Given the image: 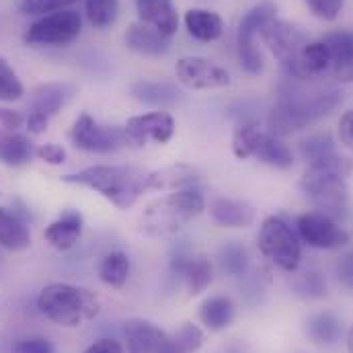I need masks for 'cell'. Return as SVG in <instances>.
Segmentation results:
<instances>
[{
    "label": "cell",
    "mask_w": 353,
    "mask_h": 353,
    "mask_svg": "<svg viewBox=\"0 0 353 353\" xmlns=\"http://www.w3.org/2000/svg\"><path fill=\"white\" fill-rule=\"evenodd\" d=\"M234 316H236L234 302L230 298H226V296L208 298L199 306V321L210 331H224V329H228L232 325Z\"/></svg>",
    "instance_id": "cell-30"
},
{
    "label": "cell",
    "mask_w": 353,
    "mask_h": 353,
    "mask_svg": "<svg viewBox=\"0 0 353 353\" xmlns=\"http://www.w3.org/2000/svg\"><path fill=\"white\" fill-rule=\"evenodd\" d=\"M39 312L60 327H83L101 310V300L94 292L83 285L54 281L48 283L37 296Z\"/></svg>",
    "instance_id": "cell-4"
},
{
    "label": "cell",
    "mask_w": 353,
    "mask_h": 353,
    "mask_svg": "<svg viewBox=\"0 0 353 353\" xmlns=\"http://www.w3.org/2000/svg\"><path fill=\"white\" fill-rule=\"evenodd\" d=\"M175 77L183 87L193 88V90L224 88L230 85V74L226 68L199 56L181 58L175 64Z\"/></svg>",
    "instance_id": "cell-13"
},
{
    "label": "cell",
    "mask_w": 353,
    "mask_h": 353,
    "mask_svg": "<svg viewBox=\"0 0 353 353\" xmlns=\"http://www.w3.org/2000/svg\"><path fill=\"white\" fill-rule=\"evenodd\" d=\"M185 27L197 41H216L224 31V21L218 12L208 8H189L185 12Z\"/></svg>",
    "instance_id": "cell-28"
},
{
    "label": "cell",
    "mask_w": 353,
    "mask_h": 353,
    "mask_svg": "<svg viewBox=\"0 0 353 353\" xmlns=\"http://www.w3.org/2000/svg\"><path fill=\"white\" fill-rule=\"evenodd\" d=\"M79 0H23L21 2V12L23 14H35V17H43L56 10H64L66 6L74 4Z\"/></svg>",
    "instance_id": "cell-38"
},
{
    "label": "cell",
    "mask_w": 353,
    "mask_h": 353,
    "mask_svg": "<svg viewBox=\"0 0 353 353\" xmlns=\"http://www.w3.org/2000/svg\"><path fill=\"white\" fill-rule=\"evenodd\" d=\"M125 46L128 50L148 56V58H159L169 52V37L161 35L157 29L144 25V23H134L125 31Z\"/></svg>",
    "instance_id": "cell-22"
},
{
    "label": "cell",
    "mask_w": 353,
    "mask_h": 353,
    "mask_svg": "<svg viewBox=\"0 0 353 353\" xmlns=\"http://www.w3.org/2000/svg\"><path fill=\"white\" fill-rule=\"evenodd\" d=\"M132 97L148 107H154L159 111L169 109L176 105L181 99V92L171 83H161V81H138L132 85Z\"/></svg>",
    "instance_id": "cell-25"
},
{
    "label": "cell",
    "mask_w": 353,
    "mask_h": 353,
    "mask_svg": "<svg viewBox=\"0 0 353 353\" xmlns=\"http://www.w3.org/2000/svg\"><path fill=\"white\" fill-rule=\"evenodd\" d=\"M275 4L273 2H259L255 4L241 21L236 31V54L239 64L249 74H261L263 72V54L257 48V35H261L263 27L275 19Z\"/></svg>",
    "instance_id": "cell-8"
},
{
    "label": "cell",
    "mask_w": 353,
    "mask_h": 353,
    "mask_svg": "<svg viewBox=\"0 0 353 353\" xmlns=\"http://www.w3.org/2000/svg\"><path fill=\"white\" fill-rule=\"evenodd\" d=\"M23 94H25L23 83L19 81L17 72L6 62V58L0 56V101L12 103V101H19Z\"/></svg>",
    "instance_id": "cell-37"
},
{
    "label": "cell",
    "mask_w": 353,
    "mask_h": 353,
    "mask_svg": "<svg viewBox=\"0 0 353 353\" xmlns=\"http://www.w3.org/2000/svg\"><path fill=\"white\" fill-rule=\"evenodd\" d=\"M83 31V19L77 10L64 8L39 17L23 35V41L33 48H62L72 43Z\"/></svg>",
    "instance_id": "cell-7"
},
{
    "label": "cell",
    "mask_w": 353,
    "mask_h": 353,
    "mask_svg": "<svg viewBox=\"0 0 353 353\" xmlns=\"http://www.w3.org/2000/svg\"><path fill=\"white\" fill-rule=\"evenodd\" d=\"M259 251L271 263L292 273L302 261V245L292 226L279 216H267L257 236Z\"/></svg>",
    "instance_id": "cell-6"
},
{
    "label": "cell",
    "mask_w": 353,
    "mask_h": 353,
    "mask_svg": "<svg viewBox=\"0 0 353 353\" xmlns=\"http://www.w3.org/2000/svg\"><path fill=\"white\" fill-rule=\"evenodd\" d=\"M128 144L144 146L148 142L167 144L175 136V119L167 111H148L142 115H134L123 125Z\"/></svg>",
    "instance_id": "cell-12"
},
{
    "label": "cell",
    "mask_w": 353,
    "mask_h": 353,
    "mask_svg": "<svg viewBox=\"0 0 353 353\" xmlns=\"http://www.w3.org/2000/svg\"><path fill=\"white\" fill-rule=\"evenodd\" d=\"M12 353H54V345L46 337L21 339L12 345Z\"/></svg>",
    "instance_id": "cell-40"
},
{
    "label": "cell",
    "mask_w": 353,
    "mask_h": 353,
    "mask_svg": "<svg viewBox=\"0 0 353 353\" xmlns=\"http://www.w3.org/2000/svg\"><path fill=\"white\" fill-rule=\"evenodd\" d=\"M35 157V146L29 136L14 130L0 128V163L6 167H21Z\"/></svg>",
    "instance_id": "cell-24"
},
{
    "label": "cell",
    "mask_w": 353,
    "mask_h": 353,
    "mask_svg": "<svg viewBox=\"0 0 353 353\" xmlns=\"http://www.w3.org/2000/svg\"><path fill=\"white\" fill-rule=\"evenodd\" d=\"M306 4L314 17H319L323 21H335L339 17L345 0H306Z\"/></svg>",
    "instance_id": "cell-39"
},
{
    "label": "cell",
    "mask_w": 353,
    "mask_h": 353,
    "mask_svg": "<svg viewBox=\"0 0 353 353\" xmlns=\"http://www.w3.org/2000/svg\"><path fill=\"white\" fill-rule=\"evenodd\" d=\"M31 245L27 220L14 210L0 208V247L6 251H25Z\"/></svg>",
    "instance_id": "cell-23"
},
{
    "label": "cell",
    "mask_w": 353,
    "mask_h": 353,
    "mask_svg": "<svg viewBox=\"0 0 353 353\" xmlns=\"http://www.w3.org/2000/svg\"><path fill=\"white\" fill-rule=\"evenodd\" d=\"M347 173L339 169H306L300 181L302 191L312 199L321 214L337 218L347 203Z\"/></svg>",
    "instance_id": "cell-5"
},
{
    "label": "cell",
    "mask_w": 353,
    "mask_h": 353,
    "mask_svg": "<svg viewBox=\"0 0 353 353\" xmlns=\"http://www.w3.org/2000/svg\"><path fill=\"white\" fill-rule=\"evenodd\" d=\"M70 140L77 148L85 152H97V154H109L128 144L123 128L101 125L88 113H81L74 119L70 128Z\"/></svg>",
    "instance_id": "cell-10"
},
{
    "label": "cell",
    "mask_w": 353,
    "mask_h": 353,
    "mask_svg": "<svg viewBox=\"0 0 353 353\" xmlns=\"http://www.w3.org/2000/svg\"><path fill=\"white\" fill-rule=\"evenodd\" d=\"M205 210V197L199 189L187 187L171 191L150 201L140 216V230L148 236H173Z\"/></svg>",
    "instance_id": "cell-3"
},
{
    "label": "cell",
    "mask_w": 353,
    "mask_h": 353,
    "mask_svg": "<svg viewBox=\"0 0 353 353\" xmlns=\"http://www.w3.org/2000/svg\"><path fill=\"white\" fill-rule=\"evenodd\" d=\"M21 123H23V117H21L19 111H10V109L0 107V125L2 128L17 132V128H21Z\"/></svg>",
    "instance_id": "cell-46"
},
{
    "label": "cell",
    "mask_w": 353,
    "mask_h": 353,
    "mask_svg": "<svg viewBox=\"0 0 353 353\" xmlns=\"http://www.w3.org/2000/svg\"><path fill=\"white\" fill-rule=\"evenodd\" d=\"M35 157L39 161H43L46 165L58 167L66 161V150L60 144H41L35 148Z\"/></svg>",
    "instance_id": "cell-41"
},
{
    "label": "cell",
    "mask_w": 353,
    "mask_h": 353,
    "mask_svg": "<svg viewBox=\"0 0 353 353\" xmlns=\"http://www.w3.org/2000/svg\"><path fill=\"white\" fill-rule=\"evenodd\" d=\"M259 125L257 123H251V121H245L241 123L236 130H234V136H232V152L239 161H249L253 159V152H255V144L259 140Z\"/></svg>",
    "instance_id": "cell-33"
},
{
    "label": "cell",
    "mask_w": 353,
    "mask_h": 353,
    "mask_svg": "<svg viewBox=\"0 0 353 353\" xmlns=\"http://www.w3.org/2000/svg\"><path fill=\"white\" fill-rule=\"evenodd\" d=\"M335 275L339 279V283L347 290L353 292V251H347L345 255H341L335 263Z\"/></svg>",
    "instance_id": "cell-42"
},
{
    "label": "cell",
    "mask_w": 353,
    "mask_h": 353,
    "mask_svg": "<svg viewBox=\"0 0 353 353\" xmlns=\"http://www.w3.org/2000/svg\"><path fill=\"white\" fill-rule=\"evenodd\" d=\"M298 239L312 249H339L350 243L347 232L321 212H306L296 218Z\"/></svg>",
    "instance_id": "cell-11"
},
{
    "label": "cell",
    "mask_w": 353,
    "mask_h": 353,
    "mask_svg": "<svg viewBox=\"0 0 353 353\" xmlns=\"http://www.w3.org/2000/svg\"><path fill=\"white\" fill-rule=\"evenodd\" d=\"M62 181L97 191L101 197H105L117 210L132 208L140 199V195L146 191L144 189L146 175L142 171H138L134 167H117V165L87 167L79 173L64 175Z\"/></svg>",
    "instance_id": "cell-2"
},
{
    "label": "cell",
    "mask_w": 353,
    "mask_h": 353,
    "mask_svg": "<svg viewBox=\"0 0 353 353\" xmlns=\"http://www.w3.org/2000/svg\"><path fill=\"white\" fill-rule=\"evenodd\" d=\"M203 345V331L193 323H183L169 337L167 353H195Z\"/></svg>",
    "instance_id": "cell-32"
},
{
    "label": "cell",
    "mask_w": 353,
    "mask_h": 353,
    "mask_svg": "<svg viewBox=\"0 0 353 353\" xmlns=\"http://www.w3.org/2000/svg\"><path fill=\"white\" fill-rule=\"evenodd\" d=\"M265 46L271 50V54L277 58V62L281 64V68L288 72V77L298 79V70H300V56L304 46L308 43L306 35L294 27L288 21H279L277 17L273 21H269L261 31Z\"/></svg>",
    "instance_id": "cell-9"
},
{
    "label": "cell",
    "mask_w": 353,
    "mask_h": 353,
    "mask_svg": "<svg viewBox=\"0 0 353 353\" xmlns=\"http://www.w3.org/2000/svg\"><path fill=\"white\" fill-rule=\"evenodd\" d=\"M341 103V92L333 87H306V81L288 77L279 87V99L269 111L267 125L273 136H290L323 117Z\"/></svg>",
    "instance_id": "cell-1"
},
{
    "label": "cell",
    "mask_w": 353,
    "mask_h": 353,
    "mask_svg": "<svg viewBox=\"0 0 353 353\" xmlns=\"http://www.w3.org/2000/svg\"><path fill=\"white\" fill-rule=\"evenodd\" d=\"M74 88L66 83H48V85H39L31 92L29 99V109L31 111H39L46 113L48 117L56 115L72 97Z\"/></svg>",
    "instance_id": "cell-27"
},
{
    "label": "cell",
    "mask_w": 353,
    "mask_h": 353,
    "mask_svg": "<svg viewBox=\"0 0 353 353\" xmlns=\"http://www.w3.org/2000/svg\"><path fill=\"white\" fill-rule=\"evenodd\" d=\"M306 337L314 345H335L343 335V323L335 312H316L304 325Z\"/></svg>",
    "instance_id": "cell-29"
},
{
    "label": "cell",
    "mask_w": 353,
    "mask_h": 353,
    "mask_svg": "<svg viewBox=\"0 0 353 353\" xmlns=\"http://www.w3.org/2000/svg\"><path fill=\"white\" fill-rule=\"evenodd\" d=\"M85 12L92 27L107 29L117 19L119 0H85Z\"/></svg>",
    "instance_id": "cell-34"
},
{
    "label": "cell",
    "mask_w": 353,
    "mask_h": 353,
    "mask_svg": "<svg viewBox=\"0 0 353 353\" xmlns=\"http://www.w3.org/2000/svg\"><path fill=\"white\" fill-rule=\"evenodd\" d=\"M253 159L261 161L263 165H269L279 171H288L294 167V154L288 144L279 140V136H273L271 132H261L259 140L255 144Z\"/></svg>",
    "instance_id": "cell-26"
},
{
    "label": "cell",
    "mask_w": 353,
    "mask_h": 353,
    "mask_svg": "<svg viewBox=\"0 0 353 353\" xmlns=\"http://www.w3.org/2000/svg\"><path fill=\"white\" fill-rule=\"evenodd\" d=\"M220 263L224 267V271L232 277H241L247 273L249 267V253L243 245L239 243H228L222 251H220Z\"/></svg>",
    "instance_id": "cell-35"
},
{
    "label": "cell",
    "mask_w": 353,
    "mask_h": 353,
    "mask_svg": "<svg viewBox=\"0 0 353 353\" xmlns=\"http://www.w3.org/2000/svg\"><path fill=\"white\" fill-rule=\"evenodd\" d=\"M169 333H165L154 323L132 319L123 325V339L128 353H167Z\"/></svg>",
    "instance_id": "cell-15"
},
{
    "label": "cell",
    "mask_w": 353,
    "mask_h": 353,
    "mask_svg": "<svg viewBox=\"0 0 353 353\" xmlns=\"http://www.w3.org/2000/svg\"><path fill=\"white\" fill-rule=\"evenodd\" d=\"M347 352L353 353V327L352 331H350V335H347Z\"/></svg>",
    "instance_id": "cell-47"
},
{
    "label": "cell",
    "mask_w": 353,
    "mask_h": 353,
    "mask_svg": "<svg viewBox=\"0 0 353 353\" xmlns=\"http://www.w3.org/2000/svg\"><path fill=\"white\" fill-rule=\"evenodd\" d=\"M173 271L185 281L189 296H199L205 292L214 279V267L205 257H183L173 259Z\"/></svg>",
    "instance_id": "cell-19"
},
{
    "label": "cell",
    "mask_w": 353,
    "mask_h": 353,
    "mask_svg": "<svg viewBox=\"0 0 353 353\" xmlns=\"http://www.w3.org/2000/svg\"><path fill=\"white\" fill-rule=\"evenodd\" d=\"M294 290H296V296L304 300H321L327 296V281L321 273L308 271V273H302L294 281Z\"/></svg>",
    "instance_id": "cell-36"
},
{
    "label": "cell",
    "mask_w": 353,
    "mask_h": 353,
    "mask_svg": "<svg viewBox=\"0 0 353 353\" xmlns=\"http://www.w3.org/2000/svg\"><path fill=\"white\" fill-rule=\"evenodd\" d=\"M208 212L222 228H247L255 222V208L243 199L218 197L210 203Z\"/></svg>",
    "instance_id": "cell-17"
},
{
    "label": "cell",
    "mask_w": 353,
    "mask_h": 353,
    "mask_svg": "<svg viewBox=\"0 0 353 353\" xmlns=\"http://www.w3.org/2000/svg\"><path fill=\"white\" fill-rule=\"evenodd\" d=\"M331 54V72L339 83H353V33L335 31L323 37Z\"/></svg>",
    "instance_id": "cell-18"
},
{
    "label": "cell",
    "mask_w": 353,
    "mask_h": 353,
    "mask_svg": "<svg viewBox=\"0 0 353 353\" xmlns=\"http://www.w3.org/2000/svg\"><path fill=\"white\" fill-rule=\"evenodd\" d=\"M48 123H50V117L46 113H39V111H31L27 115V130L29 134L33 136H39L48 130Z\"/></svg>",
    "instance_id": "cell-43"
},
{
    "label": "cell",
    "mask_w": 353,
    "mask_h": 353,
    "mask_svg": "<svg viewBox=\"0 0 353 353\" xmlns=\"http://www.w3.org/2000/svg\"><path fill=\"white\" fill-rule=\"evenodd\" d=\"M300 152L310 169H339L347 175L353 171V163L337 152L335 140L329 134H316L300 144Z\"/></svg>",
    "instance_id": "cell-14"
},
{
    "label": "cell",
    "mask_w": 353,
    "mask_h": 353,
    "mask_svg": "<svg viewBox=\"0 0 353 353\" xmlns=\"http://www.w3.org/2000/svg\"><path fill=\"white\" fill-rule=\"evenodd\" d=\"M197 181H199V176H197V171L193 167L176 163V165H169V167H165L161 171L148 173L146 175V183H144V189L146 191L171 193V191L193 187Z\"/></svg>",
    "instance_id": "cell-20"
},
{
    "label": "cell",
    "mask_w": 353,
    "mask_h": 353,
    "mask_svg": "<svg viewBox=\"0 0 353 353\" xmlns=\"http://www.w3.org/2000/svg\"><path fill=\"white\" fill-rule=\"evenodd\" d=\"M136 10L140 23L157 29L165 37H173L179 29V14L173 0H136Z\"/></svg>",
    "instance_id": "cell-16"
},
{
    "label": "cell",
    "mask_w": 353,
    "mask_h": 353,
    "mask_svg": "<svg viewBox=\"0 0 353 353\" xmlns=\"http://www.w3.org/2000/svg\"><path fill=\"white\" fill-rule=\"evenodd\" d=\"M339 138L353 152V109L343 113V117L339 119Z\"/></svg>",
    "instance_id": "cell-44"
},
{
    "label": "cell",
    "mask_w": 353,
    "mask_h": 353,
    "mask_svg": "<svg viewBox=\"0 0 353 353\" xmlns=\"http://www.w3.org/2000/svg\"><path fill=\"white\" fill-rule=\"evenodd\" d=\"M85 353H123V347L115 339H99Z\"/></svg>",
    "instance_id": "cell-45"
},
{
    "label": "cell",
    "mask_w": 353,
    "mask_h": 353,
    "mask_svg": "<svg viewBox=\"0 0 353 353\" xmlns=\"http://www.w3.org/2000/svg\"><path fill=\"white\" fill-rule=\"evenodd\" d=\"M83 214L77 210H66L60 214L58 220H54L48 228H46V241L58 249V251H68L72 249L83 232Z\"/></svg>",
    "instance_id": "cell-21"
},
{
    "label": "cell",
    "mask_w": 353,
    "mask_h": 353,
    "mask_svg": "<svg viewBox=\"0 0 353 353\" xmlns=\"http://www.w3.org/2000/svg\"><path fill=\"white\" fill-rule=\"evenodd\" d=\"M130 257L123 251H113L103 257L99 265V277L109 288H123L130 277Z\"/></svg>",
    "instance_id": "cell-31"
}]
</instances>
